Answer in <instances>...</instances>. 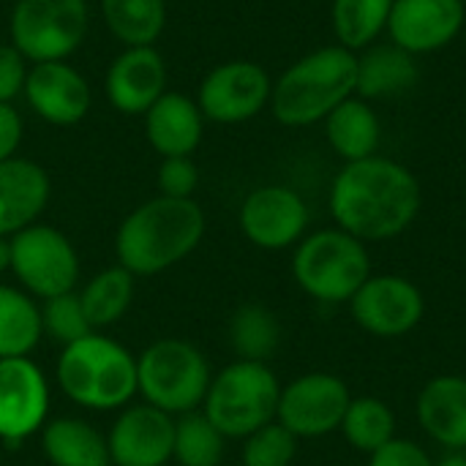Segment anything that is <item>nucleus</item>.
Instances as JSON below:
<instances>
[{"label":"nucleus","mask_w":466,"mask_h":466,"mask_svg":"<svg viewBox=\"0 0 466 466\" xmlns=\"http://www.w3.org/2000/svg\"><path fill=\"white\" fill-rule=\"evenodd\" d=\"M423 205L420 180L410 167L388 156L350 161L330 183L328 208L339 229L363 243L404 235Z\"/></svg>","instance_id":"obj_1"},{"label":"nucleus","mask_w":466,"mask_h":466,"mask_svg":"<svg viewBox=\"0 0 466 466\" xmlns=\"http://www.w3.org/2000/svg\"><path fill=\"white\" fill-rule=\"evenodd\" d=\"M205 213L194 199L153 197L134 208L115 235L117 265L137 276H158L180 265L205 238Z\"/></svg>","instance_id":"obj_2"},{"label":"nucleus","mask_w":466,"mask_h":466,"mask_svg":"<svg viewBox=\"0 0 466 466\" xmlns=\"http://www.w3.org/2000/svg\"><path fill=\"white\" fill-rule=\"evenodd\" d=\"M358 52L330 44L295 60L270 93L273 117L289 128H306L325 120L341 101L355 96Z\"/></svg>","instance_id":"obj_3"},{"label":"nucleus","mask_w":466,"mask_h":466,"mask_svg":"<svg viewBox=\"0 0 466 466\" xmlns=\"http://www.w3.org/2000/svg\"><path fill=\"white\" fill-rule=\"evenodd\" d=\"M55 380L71 404L87 412H120L137 396V358L93 330L60 350Z\"/></svg>","instance_id":"obj_4"},{"label":"nucleus","mask_w":466,"mask_h":466,"mask_svg":"<svg viewBox=\"0 0 466 466\" xmlns=\"http://www.w3.org/2000/svg\"><path fill=\"white\" fill-rule=\"evenodd\" d=\"M295 284L317 303H350L371 276V257L363 240L328 227L306 232L292 254Z\"/></svg>","instance_id":"obj_5"},{"label":"nucleus","mask_w":466,"mask_h":466,"mask_svg":"<svg viewBox=\"0 0 466 466\" xmlns=\"http://www.w3.org/2000/svg\"><path fill=\"white\" fill-rule=\"evenodd\" d=\"M210 380L205 352L186 339L167 336L137 355V396L172 418L202 410Z\"/></svg>","instance_id":"obj_6"},{"label":"nucleus","mask_w":466,"mask_h":466,"mask_svg":"<svg viewBox=\"0 0 466 466\" xmlns=\"http://www.w3.org/2000/svg\"><path fill=\"white\" fill-rule=\"evenodd\" d=\"M279 396L281 382L268 363L232 360L213 374L202 412L227 440H246L276 420Z\"/></svg>","instance_id":"obj_7"},{"label":"nucleus","mask_w":466,"mask_h":466,"mask_svg":"<svg viewBox=\"0 0 466 466\" xmlns=\"http://www.w3.org/2000/svg\"><path fill=\"white\" fill-rule=\"evenodd\" d=\"M90 27L87 0H16L8 35L27 63L68 60Z\"/></svg>","instance_id":"obj_8"},{"label":"nucleus","mask_w":466,"mask_h":466,"mask_svg":"<svg viewBox=\"0 0 466 466\" xmlns=\"http://www.w3.org/2000/svg\"><path fill=\"white\" fill-rule=\"evenodd\" d=\"M11 273L30 298L49 300L74 292L79 281V254L57 227L35 221L11 235Z\"/></svg>","instance_id":"obj_9"},{"label":"nucleus","mask_w":466,"mask_h":466,"mask_svg":"<svg viewBox=\"0 0 466 466\" xmlns=\"http://www.w3.org/2000/svg\"><path fill=\"white\" fill-rule=\"evenodd\" d=\"M352 401L347 382L330 371H309L281 385L276 420L298 440H319L341 429Z\"/></svg>","instance_id":"obj_10"},{"label":"nucleus","mask_w":466,"mask_h":466,"mask_svg":"<svg viewBox=\"0 0 466 466\" xmlns=\"http://www.w3.org/2000/svg\"><path fill=\"white\" fill-rule=\"evenodd\" d=\"M355 325L374 339L410 336L426 317V295L420 287L399 273L369 276L350 300Z\"/></svg>","instance_id":"obj_11"},{"label":"nucleus","mask_w":466,"mask_h":466,"mask_svg":"<svg viewBox=\"0 0 466 466\" xmlns=\"http://www.w3.org/2000/svg\"><path fill=\"white\" fill-rule=\"evenodd\" d=\"M273 93L270 74L254 60H227L205 74L197 93V106L213 123H246L257 117Z\"/></svg>","instance_id":"obj_12"},{"label":"nucleus","mask_w":466,"mask_h":466,"mask_svg":"<svg viewBox=\"0 0 466 466\" xmlns=\"http://www.w3.org/2000/svg\"><path fill=\"white\" fill-rule=\"evenodd\" d=\"M309 205L289 186H259L254 188L238 213L240 232L248 243L262 251H284L298 246L309 229Z\"/></svg>","instance_id":"obj_13"},{"label":"nucleus","mask_w":466,"mask_h":466,"mask_svg":"<svg viewBox=\"0 0 466 466\" xmlns=\"http://www.w3.org/2000/svg\"><path fill=\"white\" fill-rule=\"evenodd\" d=\"M49 380L30 358L0 360V442L22 445L46 426Z\"/></svg>","instance_id":"obj_14"},{"label":"nucleus","mask_w":466,"mask_h":466,"mask_svg":"<svg viewBox=\"0 0 466 466\" xmlns=\"http://www.w3.org/2000/svg\"><path fill=\"white\" fill-rule=\"evenodd\" d=\"M464 25V0H393L385 33L390 44L415 57L445 49L459 38Z\"/></svg>","instance_id":"obj_15"},{"label":"nucleus","mask_w":466,"mask_h":466,"mask_svg":"<svg viewBox=\"0 0 466 466\" xmlns=\"http://www.w3.org/2000/svg\"><path fill=\"white\" fill-rule=\"evenodd\" d=\"M106 445L112 466H167L175 451V418L145 401L128 404L115 418Z\"/></svg>","instance_id":"obj_16"},{"label":"nucleus","mask_w":466,"mask_h":466,"mask_svg":"<svg viewBox=\"0 0 466 466\" xmlns=\"http://www.w3.org/2000/svg\"><path fill=\"white\" fill-rule=\"evenodd\" d=\"M27 106L52 126H76L90 112V85L66 60L33 63L27 68L25 90Z\"/></svg>","instance_id":"obj_17"},{"label":"nucleus","mask_w":466,"mask_h":466,"mask_svg":"<svg viewBox=\"0 0 466 466\" xmlns=\"http://www.w3.org/2000/svg\"><path fill=\"white\" fill-rule=\"evenodd\" d=\"M104 90L120 115H145L167 93V63L156 46H126L106 68Z\"/></svg>","instance_id":"obj_18"},{"label":"nucleus","mask_w":466,"mask_h":466,"mask_svg":"<svg viewBox=\"0 0 466 466\" xmlns=\"http://www.w3.org/2000/svg\"><path fill=\"white\" fill-rule=\"evenodd\" d=\"M420 431L442 451H466V377H431L415 401Z\"/></svg>","instance_id":"obj_19"},{"label":"nucleus","mask_w":466,"mask_h":466,"mask_svg":"<svg viewBox=\"0 0 466 466\" xmlns=\"http://www.w3.org/2000/svg\"><path fill=\"white\" fill-rule=\"evenodd\" d=\"M52 194L49 175L30 158L0 161V238H11L35 224Z\"/></svg>","instance_id":"obj_20"},{"label":"nucleus","mask_w":466,"mask_h":466,"mask_svg":"<svg viewBox=\"0 0 466 466\" xmlns=\"http://www.w3.org/2000/svg\"><path fill=\"white\" fill-rule=\"evenodd\" d=\"M145 137L161 158L191 156L205 134V115L197 98L186 93H164L145 115Z\"/></svg>","instance_id":"obj_21"},{"label":"nucleus","mask_w":466,"mask_h":466,"mask_svg":"<svg viewBox=\"0 0 466 466\" xmlns=\"http://www.w3.org/2000/svg\"><path fill=\"white\" fill-rule=\"evenodd\" d=\"M322 123L330 150L344 158V164L377 156L382 142V120L371 101L350 96Z\"/></svg>","instance_id":"obj_22"},{"label":"nucleus","mask_w":466,"mask_h":466,"mask_svg":"<svg viewBox=\"0 0 466 466\" xmlns=\"http://www.w3.org/2000/svg\"><path fill=\"white\" fill-rule=\"evenodd\" d=\"M41 451L52 466H112L106 437L82 418L46 420Z\"/></svg>","instance_id":"obj_23"},{"label":"nucleus","mask_w":466,"mask_h":466,"mask_svg":"<svg viewBox=\"0 0 466 466\" xmlns=\"http://www.w3.org/2000/svg\"><path fill=\"white\" fill-rule=\"evenodd\" d=\"M418 66L415 57L396 44H374L363 49L358 57V87L355 96L374 101V98H388L399 96L415 87L418 82Z\"/></svg>","instance_id":"obj_24"},{"label":"nucleus","mask_w":466,"mask_h":466,"mask_svg":"<svg viewBox=\"0 0 466 466\" xmlns=\"http://www.w3.org/2000/svg\"><path fill=\"white\" fill-rule=\"evenodd\" d=\"M44 336L41 306L25 289L0 284V360L30 358Z\"/></svg>","instance_id":"obj_25"},{"label":"nucleus","mask_w":466,"mask_h":466,"mask_svg":"<svg viewBox=\"0 0 466 466\" xmlns=\"http://www.w3.org/2000/svg\"><path fill=\"white\" fill-rule=\"evenodd\" d=\"M76 295L93 330L112 328L126 317L134 303V276L126 268L112 265L98 270Z\"/></svg>","instance_id":"obj_26"},{"label":"nucleus","mask_w":466,"mask_h":466,"mask_svg":"<svg viewBox=\"0 0 466 466\" xmlns=\"http://www.w3.org/2000/svg\"><path fill=\"white\" fill-rule=\"evenodd\" d=\"M229 347L238 360L268 363L281 347L279 317L262 303H243L229 317Z\"/></svg>","instance_id":"obj_27"},{"label":"nucleus","mask_w":466,"mask_h":466,"mask_svg":"<svg viewBox=\"0 0 466 466\" xmlns=\"http://www.w3.org/2000/svg\"><path fill=\"white\" fill-rule=\"evenodd\" d=\"M101 16L123 46H153L167 25V0H101Z\"/></svg>","instance_id":"obj_28"},{"label":"nucleus","mask_w":466,"mask_h":466,"mask_svg":"<svg viewBox=\"0 0 466 466\" xmlns=\"http://www.w3.org/2000/svg\"><path fill=\"white\" fill-rule=\"evenodd\" d=\"M339 431L352 451L371 456L396 440V412L377 396H352Z\"/></svg>","instance_id":"obj_29"},{"label":"nucleus","mask_w":466,"mask_h":466,"mask_svg":"<svg viewBox=\"0 0 466 466\" xmlns=\"http://www.w3.org/2000/svg\"><path fill=\"white\" fill-rule=\"evenodd\" d=\"M393 0H333L330 22L341 46L363 52L388 30Z\"/></svg>","instance_id":"obj_30"},{"label":"nucleus","mask_w":466,"mask_h":466,"mask_svg":"<svg viewBox=\"0 0 466 466\" xmlns=\"http://www.w3.org/2000/svg\"><path fill=\"white\" fill-rule=\"evenodd\" d=\"M227 437L205 418L202 410L175 418V451L172 459L180 466H221Z\"/></svg>","instance_id":"obj_31"},{"label":"nucleus","mask_w":466,"mask_h":466,"mask_svg":"<svg viewBox=\"0 0 466 466\" xmlns=\"http://www.w3.org/2000/svg\"><path fill=\"white\" fill-rule=\"evenodd\" d=\"M298 437L287 431L279 420L257 429L243 440L240 464L243 466H292L298 456Z\"/></svg>","instance_id":"obj_32"},{"label":"nucleus","mask_w":466,"mask_h":466,"mask_svg":"<svg viewBox=\"0 0 466 466\" xmlns=\"http://www.w3.org/2000/svg\"><path fill=\"white\" fill-rule=\"evenodd\" d=\"M41 325H44V333L63 347L93 333L76 292H66V295H55V298L44 300Z\"/></svg>","instance_id":"obj_33"},{"label":"nucleus","mask_w":466,"mask_h":466,"mask_svg":"<svg viewBox=\"0 0 466 466\" xmlns=\"http://www.w3.org/2000/svg\"><path fill=\"white\" fill-rule=\"evenodd\" d=\"M197 186H199V169H197L191 156L161 158V167H158V191H161V197L194 199Z\"/></svg>","instance_id":"obj_34"},{"label":"nucleus","mask_w":466,"mask_h":466,"mask_svg":"<svg viewBox=\"0 0 466 466\" xmlns=\"http://www.w3.org/2000/svg\"><path fill=\"white\" fill-rule=\"evenodd\" d=\"M369 466H434V459L415 440L396 437L369 456Z\"/></svg>","instance_id":"obj_35"},{"label":"nucleus","mask_w":466,"mask_h":466,"mask_svg":"<svg viewBox=\"0 0 466 466\" xmlns=\"http://www.w3.org/2000/svg\"><path fill=\"white\" fill-rule=\"evenodd\" d=\"M27 79V60L14 44H0V104H11Z\"/></svg>","instance_id":"obj_36"},{"label":"nucleus","mask_w":466,"mask_h":466,"mask_svg":"<svg viewBox=\"0 0 466 466\" xmlns=\"http://www.w3.org/2000/svg\"><path fill=\"white\" fill-rule=\"evenodd\" d=\"M25 137L22 115L14 104H0V161H8L16 156Z\"/></svg>","instance_id":"obj_37"},{"label":"nucleus","mask_w":466,"mask_h":466,"mask_svg":"<svg viewBox=\"0 0 466 466\" xmlns=\"http://www.w3.org/2000/svg\"><path fill=\"white\" fill-rule=\"evenodd\" d=\"M434 466H466V451H445V456L437 459Z\"/></svg>","instance_id":"obj_38"},{"label":"nucleus","mask_w":466,"mask_h":466,"mask_svg":"<svg viewBox=\"0 0 466 466\" xmlns=\"http://www.w3.org/2000/svg\"><path fill=\"white\" fill-rule=\"evenodd\" d=\"M11 270V238H0V273Z\"/></svg>","instance_id":"obj_39"}]
</instances>
